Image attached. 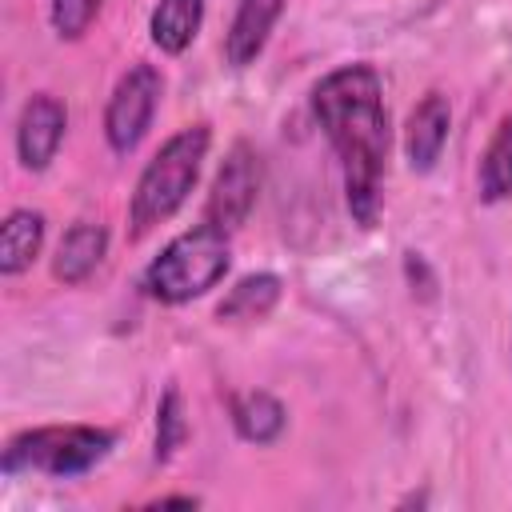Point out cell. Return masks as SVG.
<instances>
[{"instance_id":"cell-15","label":"cell","mask_w":512,"mask_h":512,"mask_svg":"<svg viewBox=\"0 0 512 512\" xmlns=\"http://www.w3.org/2000/svg\"><path fill=\"white\" fill-rule=\"evenodd\" d=\"M476 196L484 204H500L512 196V112L496 124L484 156H480V168H476Z\"/></svg>"},{"instance_id":"cell-18","label":"cell","mask_w":512,"mask_h":512,"mask_svg":"<svg viewBox=\"0 0 512 512\" xmlns=\"http://www.w3.org/2000/svg\"><path fill=\"white\" fill-rule=\"evenodd\" d=\"M156 504H160V508H172V504H184V508H196L200 500H196V496H160Z\"/></svg>"},{"instance_id":"cell-8","label":"cell","mask_w":512,"mask_h":512,"mask_svg":"<svg viewBox=\"0 0 512 512\" xmlns=\"http://www.w3.org/2000/svg\"><path fill=\"white\" fill-rule=\"evenodd\" d=\"M448 132H452V108H448V96L444 92H424L416 100V108L408 112V124H404V156H408V168L412 172H432L444 144H448Z\"/></svg>"},{"instance_id":"cell-6","label":"cell","mask_w":512,"mask_h":512,"mask_svg":"<svg viewBox=\"0 0 512 512\" xmlns=\"http://www.w3.org/2000/svg\"><path fill=\"white\" fill-rule=\"evenodd\" d=\"M256 196H260V156L252 144L236 140L212 176V188L204 200V220L224 232H236L252 216Z\"/></svg>"},{"instance_id":"cell-5","label":"cell","mask_w":512,"mask_h":512,"mask_svg":"<svg viewBox=\"0 0 512 512\" xmlns=\"http://www.w3.org/2000/svg\"><path fill=\"white\" fill-rule=\"evenodd\" d=\"M160 96H164V76H160V68H152L144 60L132 64L116 80V88L104 104V140L116 156H128L140 148V140L148 136V128L156 120Z\"/></svg>"},{"instance_id":"cell-10","label":"cell","mask_w":512,"mask_h":512,"mask_svg":"<svg viewBox=\"0 0 512 512\" xmlns=\"http://www.w3.org/2000/svg\"><path fill=\"white\" fill-rule=\"evenodd\" d=\"M104 256H108V228H104L100 220H76V224L60 236V244H56L52 276H56L60 284L76 288V284H84V280L100 268Z\"/></svg>"},{"instance_id":"cell-12","label":"cell","mask_w":512,"mask_h":512,"mask_svg":"<svg viewBox=\"0 0 512 512\" xmlns=\"http://www.w3.org/2000/svg\"><path fill=\"white\" fill-rule=\"evenodd\" d=\"M44 248V212L36 208H12L0 228V272L20 276L32 268V260Z\"/></svg>"},{"instance_id":"cell-11","label":"cell","mask_w":512,"mask_h":512,"mask_svg":"<svg viewBox=\"0 0 512 512\" xmlns=\"http://www.w3.org/2000/svg\"><path fill=\"white\" fill-rule=\"evenodd\" d=\"M284 296V284L280 276L272 272H252V276H240L228 296L216 304V320L220 324H252V320H264Z\"/></svg>"},{"instance_id":"cell-19","label":"cell","mask_w":512,"mask_h":512,"mask_svg":"<svg viewBox=\"0 0 512 512\" xmlns=\"http://www.w3.org/2000/svg\"><path fill=\"white\" fill-rule=\"evenodd\" d=\"M412 504L420 508V504H428V496H424V492H412V496H404V500H400L396 508H412Z\"/></svg>"},{"instance_id":"cell-2","label":"cell","mask_w":512,"mask_h":512,"mask_svg":"<svg viewBox=\"0 0 512 512\" xmlns=\"http://www.w3.org/2000/svg\"><path fill=\"white\" fill-rule=\"evenodd\" d=\"M208 144H212V128L208 124H188L156 148V156L144 164V172L132 188V200H128V224H132L136 240L148 236L156 224L172 220L184 208L188 192L200 180Z\"/></svg>"},{"instance_id":"cell-7","label":"cell","mask_w":512,"mask_h":512,"mask_svg":"<svg viewBox=\"0 0 512 512\" xmlns=\"http://www.w3.org/2000/svg\"><path fill=\"white\" fill-rule=\"evenodd\" d=\"M68 132V108L52 92H32L16 116V160L28 172H44Z\"/></svg>"},{"instance_id":"cell-13","label":"cell","mask_w":512,"mask_h":512,"mask_svg":"<svg viewBox=\"0 0 512 512\" xmlns=\"http://www.w3.org/2000/svg\"><path fill=\"white\" fill-rule=\"evenodd\" d=\"M200 24H204V0H156L148 16V36L160 52L180 56L192 48Z\"/></svg>"},{"instance_id":"cell-1","label":"cell","mask_w":512,"mask_h":512,"mask_svg":"<svg viewBox=\"0 0 512 512\" xmlns=\"http://www.w3.org/2000/svg\"><path fill=\"white\" fill-rule=\"evenodd\" d=\"M312 112L340 160L344 200L352 220L360 228H372L380 216V188L388 160V108H384L380 72L364 60L332 68L312 88Z\"/></svg>"},{"instance_id":"cell-4","label":"cell","mask_w":512,"mask_h":512,"mask_svg":"<svg viewBox=\"0 0 512 512\" xmlns=\"http://www.w3.org/2000/svg\"><path fill=\"white\" fill-rule=\"evenodd\" d=\"M116 448V432L92 428V424H44V428H24L8 440L4 448V472H40V476H84L108 452Z\"/></svg>"},{"instance_id":"cell-3","label":"cell","mask_w":512,"mask_h":512,"mask_svg":"<svg viewBox=\"0 0 512 512\" xmlns=\"http://www.w3.org/2000/svg\"><path fill=\"white\" fill-rule=\"evenodd\" d=\"M228 264H232L228 232L204 220V224L172 236L160 248V256L144 268L140 288L160 304H188V300L204 296L208 288H216L224 280Z\"/></svg>"},{"instance_id":"cell-17","label":"cell","mask_w":512,"mask_h":512,"mask_svg":"<svg viewBox=\"0 0 512 512\" xmlns=\"http://www.w3.org/2000/svg\"><path fill=\"white\" fill-rule=\"evenodd\" d=\"M100 8H104V0H52L48 20L60 40H80L92 28V20L100 16Z\"/></svg>"},{"instance_id":"cell-16","label":"cell","mask_w":512,"mask_h":512,"mask_svg":"<svg viewBox=\"0 0 512 512\" xmlns=\"http://www.w3.org/2000/svg\"><path fill=\"white\" fill-rule=\"evenodd\" d=\"M184 440H188L184 396H180V388H164V396L156 404V448H152V460L156 464H168L180 452Z\"/></svg>"},{"instance_id":"cell-14","label":"cell","mask_w":512,"mask_h":512,"mask_svg":"<svg viewBox=\"0 0 512 512\" xmlns=\"http://www.w3.org/2000/svg\"><path fill=\"white\" fill-rule=\"evenodd\" d=\"M228 412H232L236 436L248 440V444H272V440H280V432L288 424L284 404L272 392H264V388H252V392L232 396V408Z\"/></svg>"},{"instance_id":"cell-9","label":"cell","mask_w":512,"mask_h":512,"mask_svg":"<svg viewBox=\"0 0 512 512\" xmlns=\"http://www.w3.org/2000/svg\"><path fill=\"white\" fill-rule=\"evenodd\" d=\"M284 12V0H240L224 36V60L232 68H248L256 64V56L264 52L276 20Z\"/></svg>"}]
</instances>
